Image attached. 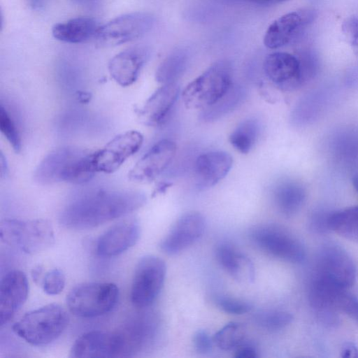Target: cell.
Returning <instances> with one entry per match:
<instances>
[{
    "label": "cell",
    "instance_id": "40",
    "mask_svg": "<svg viewBox=\"0 0 358 358\" xmlns=\"http://www.w3.org/2000/svg\"><path fill=\"white\" fill-rule=\"evenodd\" d=\"M341 356L343 358H358V347L353 343H345L341 348Z\"/></svg>",
    "mask_w": 358,
    "mask_h": 358
},
{
    "label": "cell",
    "instance_id": "31",
    "mask_svg": "<svg viewBox=\"0 0 358 358\" xmlns=\"http://www.w3.org/2000/svg\"><path fill=\"white\" fill-rule=\"evenodd\" d=\"M292 315L281 310H268L257 313L255 316V323L260 327L277 331L284 329L292 323Z\"/></svg>",
    "mask_w": 358,
    "mask_h": 358
},
{
    "label": "cell",
    "instance_id": "32",
    "mask_svg": "<svg viewBox=\"0 0 358 358\" xmlns=\"http://www.w3.org/2000/svg\"><path fill=\"white\" fill-rule=\"evenodd\" d=\"M0 130L13 149L18 152L22 148L20 134L17 124L8 110L0 106Z\"/></svg>",
    "mask_w": 358,
    "mask_h": 358
},
{
    "label": "cell",
    "instance_id": "12",
    "mask_svg": "<svg viewBox=\"0 0 358 358\" xmlns=\"http://www.w3.org/2000/svg\"><path fill=\"white\" fill-rule=\"evenodd\" d=\"M143 136L132 130L120 134L103 148L94 152V164L96 172L111 173L141 148Z\"/></svg>",
    "mask_w": 358,
    "mask_h": 358
},
{
    "label": "cell",
    "instance_id": "27",
    "mask_svg": "<svg viewBox=\"0 0 358 358\" xmlns=\"http://www.w3.org/2000/svg\"><path fill=\"white\" fill-rule=\"evenodd\" d=\"M329 224L331 231L358 243V206L331 212Z\"/></svg>",
    "mask_w": 358,
    "mask_h": 358
},
{
    "label": "cell",
    "instance_id": "42",
    "mask_svg": "<svg viewBox=\"0 0 358 358\" xmlns=\"http://www.w3.org/2000/svg\"><path fill=\"white\" fill-rule=\"evenodd\" d=\"M29 6L34 10H39L43 6V0H27Z\"/></svg>",
    "mask_w": 358,
    "mask_h": 358
},
{
    "label": "cell",
    "instance_id": "24",
    "mask_svg": "<svg viewBox=\"0 0 358 358\" xmlns=\"http://www.w3.org/2000/svg\"><path fill=\"white\" fill-rule=\"evenodd\" d=\"M272 199L277 210L289 217L300 210L306 200L303 185L295 180L283 179L272 188Z\"/></svg>",
    "mask_w": 358,
    "mask_h": 358
},
{
    "label": "cell",
    "instance_id": "38",
    "mask_svg": "<svg viewBox=\"0 0 358 358\" xmlns=\"http://www.w3.org/2000/svg\"><path fill=\"white\" fill-rule=\"evenodd\" d=\"M192 341L194 348L201 354L210 352L214 343L213 337L203 329H199L194 333Z\"/></svg>",
    "mask_w": 358,
    "mask_h": 358
},
{
    "label": "cell",
    "instance_id": "22",
    "mask_svg": "<svg viewBox=\"0 0 358 358\" xmlns=\"http://www.w3.org/2000/svg\"><path fill=\"white\" fill-rule=\"evenodd\" d=\"M150 55L145 46L131 47L115 55L108 63L112 78L120 86L128 87L136 82Z\"/></svg>",
    "mask_w": 358,
    "mask_h": 358
},
{
    "label": "cell",
    "instance_id": "28",
    "mask_svg": "<svg viewBox=\"0 0 358 358\" xmlns=\"http://www.w3.org/2000/svg\"><path fill=\"white\" fill-rule=\"evenodd\" d=\"M261 131L259 122L253 118L242 121L229 136V142L239 152L247 154L257 142Z\"/></svg>",
    "mask_w": 358,
    "mask_h": 358
},
{
    "label": "cell",
    "instance_id": "19",
    "mask_svg": "<svg viewBox=\"0 0 358 358\" xmlns=\"http://www.w3.org/2000/svg\"><path fill=\"white\" fill-rule=\"evenodd\" d=\"M29 294V282L21 271L6 273L0 284V324L9 322L26 301Z\"/></svg>",
    "mask_w": 358,
    "mask_h": 358
},
{
    "label": "cell",
    "instance_id": "35",
    "mask_svg": "<svg viewBox=\"0 0 358 358\" xmlns=\"http://www.w3.org/2000/svg\"><path fill=\"white\" fill-rule=\"evenodd\" d=\"M331 213L323 210L314 212L309 219V229L317 234H324L330 231L329 220Z\"/></svg>",
    "mask_w": 358,
    "mask_h": 358
},
{
    "label": "cell",
    "instance_id": "25",
    "mask_svg": "<svg viewBox=\"0 0 358 358\" xmlns=\"http://www.w3.org/2000/svg\"><path fill=\"white\" fill-rule=\"evenodd\" d=\"M100 25L93 18L78 17L55 24L52 34L58 41L80 43L94 38Z\"/></svg>",
    "mask_w": 358,
    "mask_h": 358
},
{
    "label": "cell",
    "instance_id": "8",
    "mask_svg": "<svg viewBox=\"0 0 358 358\" xmlns=\"http://www.w3.org/2000/svg\"><path fill=\"white\" fill-rule=\"evenodd\" d=\"M166 273L163 259L155 255H145L138 262L132 280L131 301L140 309L150 306L160 293Z\"/></svg>",
    "mask_w": 358,
    "mask_h": 358
},
{
    "label": "cell",
    "instance_id": "36",
    "mask_svg": "<svg viewBox=\"0 0 358 358\" xmlns=\"http://www.w3.org/2000/svg\"><path fill=\"white\" fill-rule=\"evenodd\" d=\"M298 59L300 62L303 82L304 83L317 74L319 68L318 59L311 52L303 54Z\"/></svg>",
    "mask_w": 358,
    "mask_h": 358
},
{
    "label": "cell",
    "instance_id": "34",
    "mask_svg": "<svg viewBox=\"0 0 358 358\" xmlns=\"http://www.w3.org/2000/svg\"><path fill=\"white\" fill-rule=\"evenodd\" d=\"M217 304L222 310L231 315H243L249 312L252 308V304L248 301L229 296L218 297Z\"/></svg>",
    "mask_w": 358,
    "mask_h": 358
},
{
    "label": "cell",
    "instance_id": "15",
    "mask_svg": "<svg viewBox=\"0 0 358 358\" xmlns=\"http://www.w3.org/2000/svg\"><path fill=\"white\" fill-rule=\"evenodd\" d=\"M176 150V144L171 140L157 142L130 170L129 178L138 182L153 181L171 165Z\"/></svg>",
    "mask_w": 358,
    "mask_h": 358
},
{
    "label": "cell",
    "instance_id": "4",
    "mask_svg": "<svg viewBox=\"0 0 358 358\" xmlns=\"http://www.w3.org/2000/svg\"><path fill=\"white\" fill-rule=\"evenodd\" d=\"M232 68L227 61L214 63L182 92L188 109L204 110L218 101L232 87Z\"/></svg>",
    "mask_w": 358,
    "mask_h": 358
},
{
    "label": "cell",
    "instance_id": "39",
    "mask_svg": "<svg viewBox=\"0 0 358 358\" xmlns=\"http://www.w3.org/2000/svg\"><path fill=\"white\" fill-rule=\"evenodd\" d=\"M234 356L236 358H255L257 357V351L252 345L243 343L236 349Z\"/></svg>",
    "mask_w": 358,
    "mask_h": 358
},
{
    "label": "cell",
    "instance_id": "18",
    "mask_svg": "<svg viewBox=\"0 0 358 358\" xmlns=\"http://www.w3.org/2000/svg\"><path fill=\"white\" fill-rule=\"evenodd\" d=\"M141 227L136 219L124 220L112 226L98 239L96 253L102 257L117 256L134 246L139 239Z\"/></svg>",
    "mask_w": 358,
    "mask_h": 358
},
{
    "label": "cell",
    "instance_id": "30",
    "mask_svg": "<svg viewBox=\"0 0 358 358\" xmlns=\"http://www.w3.org/2000/svg\"><path fill=\"white\" fill-rule=\"evenodd\" d=\"M186 65L184 55H172L165 59L156 72L157 82L162 85L176 83V80L182 74Z\"/></svg>",
    "mask_w": 358,
    "mask_h": 358
},
{
    "label": "cell",
    "instance_id": "1",
    "mask_svg": "<svg viewBox=\"0 0 358 358\" xmlns=\"http://www.w3.org/2000/svg\"><path fill=\"white\" fill-rule=\"evenodd\" d=\"M145 201V195L140 192L97 189L69 202L59 220L69 229H92L140 208Z\"/></svg>",
    "mask_w": 358,
    "mask_h": 358
},
{
    "label": "cell",
    "instance_id": "20",
    "mask_svg": "<svg viewBox=\"0 0 358 358\" xmlns=\"http://www.w3.org/2000/svg\"><path fill=\"white\" fill-rule=\"evenodd\" d=\"M233 158L224 151H209L199 155L194 164L196 187L201 190L213 187L226 177Z\"/></svg>",
    "mask_w": 358,
    "mask_h": 358
},
{
    "label": "cell",
    "instance_id": "9",
    "mask_svg": "<svg viewBox=\"0 0 358 358\" xmlns=\"http://www.w3.org/2000/svg\"><path fill=\"white\" fill-rule=\"evenodd\" d=\"M154 24L155 17L150 13H127L100 25L94 38L100 46H115L144 36Z\"/></svg>",
    "mask_w": 358,
    "mask_h": 358
},
{
    "label": "cell",
    "instance_id": "41",
    "mask_svg": "<svg viewBox=\"0 0 358 358\" xmlns=\"http://www.w3.org/2000/svg\"><path fill=\"white\" fill-rule=\"evenodd\" d=\"M251 2L262 5H274L282 3L287 0H249Z\"/></svg>",
    "mask_w": 358,
    "mask_h": 358
},
{
    "label": "cell",
    "instance_id": "13",
    "mask_svg": "<svg viewBox=\"0 0 358 358\" xmlns=\"http://www.w3.org/2000/svg\"><path fill=\"white\" fill-rule=\"evenodd\" d=\"M70 357H124L120 334L115 331L93 330L79 336L70 350Z\"/></svg>",
    "mask_w": 358,
    "mask_h": 358
},
{
    "label": "cell",
    "instance_id": "29",
    "mask_svg": "<svg viewBox=\"0 0 358 358\" xmlns=\"http://www.w3.org/2000/svg\"><path fill=\"white\" fill-rule=\"evenodd\" d=\"M246 329L243 324L231 322L221 328L213 336L214 343L222 350H236L244 341Z\"/></svg>",
    "mask_w": 358,
    "mask_h": 358
},
{
    "label": "cell",
    "instance_id": "10",
    "mask_svg": "<svg viewBox=\"0 0 358 358\" xmlns=\"http://www.w3.org/2000/svg\"><path fill=\"white\" fill-rule=\"evenodd\" d=\"M315 275L348 289L356 280L357 270L350 254L341 245L329 243L317 253Z\"/></svg>",
    "mask_w": 358,
    "mask_h": 358
},
{
    "label": "cell",
    "instance_id": "6",
    "mask_svg": "<svg viewBox=\"0 0 358 358\" xmlns=\"http://www.w3.org/2000/svg\"><path fill=\"white\" fill-rule=\"evenodd\" d=\"M119 299V289L113 282H86L70 290L66 306L74 315L92 318L110 312Z\"/></svg>",
    "mask_w": 358,
    "mask_h": 358
},
{
    "label": "cell",
    "instance_id": "23",
    "mask_svg": "<svg viewBox=\"0 0 358 358\" xmlns=\"http://www.w3.org/2000/svg\"><path fill=\"white\" fill-rule=\"evenodd\" d=\"M216 257L221 266L234 279L251 282L255 279V268L251 260L231 244L224 243L217 247Z\"/></svg>",
    "mask_w": 358,
    "mask_h": 358
},
{
    "label": "cell",
    "instance_id": "7",
    "mask_svg": "<svg viewBox=\"0 0 358 358\" xmlns=\"http://www.w3.org/2000/svg\"><path fill=\"white\" fill-rule=\"evenodd\" d=\"M250 236L257 246L275 257L294 264L301 263L306 259L303 243L282 226L259 224L251 230Z\"/></svg>",
    "mask_w": 358,
    "mask_h": 358
},
{
    "label": "cell",
    "instance_id": "2",
    "mask_svg": "<svg viewBox=\"0 0 358 358\" xmlns=\"http://www.w3.org/2000/svg\"><path fill=\"white\" fill-rule=\"evenodd\" d=\"M95 173L94 152L68 146L50 152L38 165L34 178L42 185L82 184L90 180Z\"/></svg>",
    "mask_w": 358,
    "mask_h": 358
},
{
    "label": "cell",
    "instance_id": "16",
    "mask_svg": "<svg viewBox=\"0 0 358 358\" xmlns=\"http://www.w3.org/2000/svg\"><path fill=\"white\" fill-rule=\"evenodd\" d=\"M313 8H302L286 13L274 20L264 36V43L270 49H277L289 43L305 27L316 18Z\"/></svg>",
    "mask_w": 358,
    "mask_h": 358
},
{
    "label": "cell",
    "instance_id": "43",
    "mask_svg": "<svg viewBox=\"0 0 358 358\" xmlns=\"http://www.w3.org/2000/svg\"><path fill=\"white\" fill-rule=\"evenodd\" d=\"M42 272V268L39 266H38L37 268H35L34 270H33V272H32V277H33V279L37 282L39 280L40 278H41V273Z\"/></svg>",
    "mask_w": 358,
    "mask_h": 358
},
{
    "label": "cell",
    "instance_id": "11",
    "mask_svg": "<svg viewBox=\"0 0 358 358\" xmlns=\"http://www.w3.org/2000/svg\"><path fill=\"white\" fill-rule=\"evenodd\" d=\"M160 330L155 313L144 311L129 319L117 330L123 343L124 357H131L151 347Z\"/></svg>",
    "mask_w": 358,
    "mask_h": 358
},
{
    "label": "cell",
    "instance_id": "17",
    "mask_svg": "<svg viewBox=\"0 0 358 358\" xmlns=\"http://www.w3.org/2000/svg\"><path fill=\"white\" fill-rule=\"evenodd\" d=\"M263 69L268 80L282 90H294L303 83L299 60L289 53L269 54L264 59Z\"/></svg>",
    "mask_w": 358,
    "mask_h": 358
},
{
    "label": "cell",
    "instance_id": "37",
    "mask_svg": "<svg viewBox=\"0 0 358 358\" xmlns=\"http://www.w3.org/2000/svg\"><path fill=\"white\" fill-rule=\"evenodd\" d=\"M344 35L358 56V17L352 16L345 20L342 26Z\"/></svg>",
    "mask_w": 358,
    "mask_h": 358
},
{
    "label": "cell",
    "instance_id": "14",
    "mask_svg": "<svg viewBox=\"0 0 358 358\" xmlns=\"http://www.w3.org/2000/svg\"><path fill=\"white\" fill-rule=\"evenodd\" d=\"M206 226L204 216L196 211L181 215L162 240L159 248L166 254L180 252L197 241Z\"/></svg>",
    "mask_w": 358,
    "mask_h": 358
},
{
    "label": "cell",
    "instance_id": "33",
    "mask_svg": "<svg viewBox=\"0 0 358 358\" xmlns=\"http://www.w3.org/2000/svg\"><path fill=\"white\" fill-rule=\"evenodd\" d=\"M65 282L64 272L59 268H53L45 274L42 280V287L47 294L57 295L63 291Z\"/></svg>",
    "mask_w": 358,
    "mask_h": 358
},
{
    "label": "cell",
    "instance_id": "45",
    "mask_svg": "<svg viewBox=\"0 0 358 358\" xmlns=\"http://www.w3.org/2000/svg\"><path fill=\"white\" fill-rule=\"evenodd\" d=\"M352 185L358 193V176L352 178Z\"/></svg>",
    "mask_w": 358,
    "mask_h": 358
},
{
    "label": "cell",
    "instance_id": "21",
    "mask_svg": "<svg viewBox=\"0 0 358 358\" xmlns=\"http://www.w3.org/2000/svg\"><path fill=\"white\" fill-rule=\"evenodd\" d=\"M180 95L177 83L162 85L138 110L140 120L146 125L162 124L171 115Z\"/></svg>",
    "mask_w": 358,
    "mask_h": 358
},
{
    "label": "cell",
    "instance_id": "5",
    "mask_svg": "<svg viewBox=\"0 0 358 358\" xmlns=\"http://www.w3.org/2000/svg\"><path fill=\"white\" fill-rule=\"evenodd\" d=\"M0 238L6 245L29 255L47 250L55 241L51 223L42 219L5 220L1 222Z\"/></svg>",
    "mask_w": 358,
    "mask_h": 358
},
{
    "label": "cell",
    "instance_id": "44",
    "mask_svg": "<svg viewBox=\"0 0 358 358\" xmlns=\"http://www.w3.org/2000/svg\"><path fill=\"white\" fill-rule=\"evenodd\" d=\"M78 4L83 6H93L96 3L98 0H73Z\"/></svg>",
    "mask_w": 358,
    "mask_h": 358
},
{
    "label": "cell",
    "instance_id": "3",
    "mask_svg": "<svg viewBox=\"0 0 358 358\" xmlns=\"http://www.w3.org/2000/svg\"><path fill=\"white\" fill-rule=\"evenodd\" d=\"M66 311L50 303L24 315L13 326L16 335L34 345H44L57 339L69 324Z\"/></svg>",
    "mask_w": 358,
    "mask_h": 358
},
{
    "label": "cell",
    "instance_id": "26",
    "mask_svg": "<svg viewBox=\"0 0 358 358\" xmlns=\"http://www.w3.org/2000/svg\"><path fill=\"white\" fill-rule=\"evenodd\" d=\"M246 96L247 91L243 87L233 85L218 101L202 110L200 119L206 122L219 120L238 108L245 99Z\"/></svg>",
    "mask_w": 358,
    "mask_h": 358
}]
</instances>
